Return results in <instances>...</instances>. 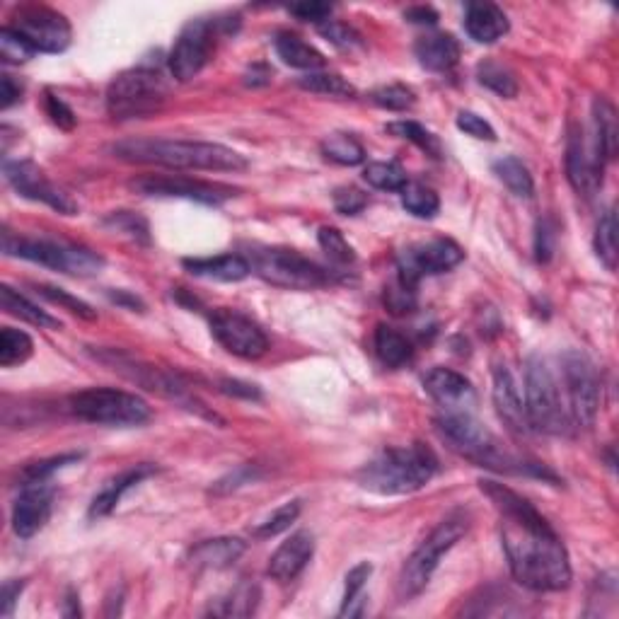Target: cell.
I'll return each mask as SVG.
<instances>
[{
	"mask_svg": "<svg viewBox=\"0 0 619 619\" xmlns=\"http://www.w3.org/2000/svg\"><path fill=\"white\" fill-rule=\"evenodd\" d=\"M482 491L499 511L503 552L520 586L537 593H557L569 588V554L540 511L499 482L487 479L482 482Z\"/></svg>",
	"mask_w": 619,
	"mask_h": 619,
	"instance_id": "6da1fadb",
	"label": "cell"
},
{
	"mask_svg": "<svg viewBox=\"0 0 619 619\" xmlns=\"http://www.w3.org/2000/svg\"><path fill=\"white\" fill-rule=\"evenodd\" d=\"M119 160L138 165H160L172 170H208V172H240L247 170L245 155L204 141H167V138H131L112 148Z\"/></svg>",
	"mask_w": 619,
	"mask_h": 619,
	"instance_id": "7a4b0ae2",
	"label": "cell"
},
{
	"mask_svg": "<svg viewBox=\"0 0 619 619\" xmlns=\"http://www.w3.org/2000/svg\"><path fill=\"white\" fill-rule=\"evenodd\" d=\"M438 472V460L426 445L387 448L358 472V484L380 496L412 494L426 487Z\"/></svg>",
	"mask_w": 619,
	"mask_h": 619,
	"instance_id": "3957f363",
	"label": "cell"
},
{
	"mask_svg": "<svg viewBox=\"0 0 619 619\" xmlns=\"http://www.w3.org/2000/svg\"><path fill=\"white\" fill-rule=\"evenodd\" d=\"M436 426L443 441L448 443V448L460 457H465V460L474 462V465L506 474L540 470L537 465H525L518 457L508 453L499 443V438L489 428H484V424H479L472 412H445L436 421Z\"/></svg>",
	"mask_w": 619,
	"mask_h": 619,
	"instance_id": "277c9868",
	"label": "cell"
},
{
	"mask_svg": "<svg viewBox=\"0 0 619 619\" xmlns=\"http://www.w3.org/2000/svg\"><path fill=\"white\" fill-rule=\"evenodd\" d=\"M467 530H470V516L465 511H453L433 528L431 535L414 549L412 557L402 566L397 581L399 600L407 603V600H414L416 595L424 593L441 559L465 537Z\"/></svg>",
	"mask_w": 619,
	"mask_h": 619,
	"instance_id": "5b68a950",
	"label": "cell"
},
{
	"mask_svg": "<svg viewBox=\"0 0 619 619\" xmlns=\"http://www.w3.org/2000/svg\"><path fill=\"white\" fill-rule=\"evenodd\" d=\"M525 414H528L530 431L561 436L571 428L559 375L549 366L547 358L537 354H532L525 366Z\"/></svg>",
	"mask_w": 619,
	"mask_h": 619,
	"instance_id": "8992f818",
	"label": "cell"
},
{
	"mask_svg": "<svg viewBox=\"0 0 619 619\" xmlns=\"http://www.w3.org/2000/svg\"><path fill=\"white\" fill-rule=\"evenodd\" d=\"M170 95V85L165 83L158 68L138 66L119 73L107 88V112L117 121L143 119L160 112Z\"/></svg>",
	"mask_w": 619,
	"mask_h": 619,
	"instance_id": "52a82bcc",
	"label": "cell"
},
{
	"mask_svg": "<svg viewBox=\"0 0 619 619\" xmlns=\"http://www.w3.org/2000/svg\"><path fill=\"white\" fill-rule=\"evenodd\" d=\"M3 250L8 257H20L27 262L42 264L46 269L61 271L68 276H88L100 274L104 269V259L97 252L80 245H68V242L56 240H34V237H15L13 233H5Z\"/></svg>",
	"mask_w": 619,
	"mask_h": 619,
	"instance_id": "ba28073f",
	"label": "cell"
},
{
	"mask_svg": "<svg viewBox=\"0 0 619 619\" xmlns=\"http://www.w3.org/2000/svg\"><path fill=\"white\" fill-rule=\"evenodd\" d=\"M68 407L78 419L112 428L143 426L153 416L146 399L124 390H114V387H90V390L75 392L68 399Z\"/></svg>",
	"mask_w": 619,
	"mask_h": 619,
	"instance_id": "9c48e42d",
	"label": "cell"
},
{
	"mask_svg": "<svg viewBox=\"0 0 619 619\" xmlns=\"http://www.w3.org/2000/svg\"><path fill=\"white\" fill-rule=\"evenodd\" d=\"M250 266L259 279L288 291H315L332 283V274L327 269L300 252L283 247H254Z\"/></svg>",
	"mask_w": 619,
	"mask_h": 619,
	"instance_id": "30bf717a",
	"label": "cell"
},
{
	"mask_svg": "<svg viewBox=\"0 0 619 619\" xmlns=\"http://www.w3.org/2000/svg\"><path fill=\"white\" fill-rule=\"evenodd\" d=\"M561 390H564L566 412L571 428H590L600 409L598 370L581 351H566L561 356Z\"/></svg>",
	"mask_w": 619,
	"mask_h": 619,
	"instance_id": "8fae6325",
	"label": "cell"
},
{
	"mask_svg": "<svg viewBox=\"0 0 619 619\" xmlns=\"http://www.w3.org/2000/svg\"><path fill=\"white\" fill-rule=\"evenodd\" d=\"M221 20H192L182 32H179L170 56H167V68L177 83H189L196 78L216 51V37Z\"/></svg>",
	"mask_w": 619,
	"mask_h": 619,
	"instance_id": "7c38bea8",
	"label": "cell"
},
{
	"mask_svg": "<svg viewBox=\"0 0 619 619\" xmlns=\"http://www.w3.org/2000/svg\"><path fill=\"white\" fill-rule=\"evenodd\" d=\"M8 27H13L34 51L42 54H61L71 44V25L66 17L42 5L20 8Z\"/></svg>",
	"mask_w": 619,
	"mask_h": 619,
	"instance_id": "4fadbf2b",
	"label": "cell"
},
{
	"mask_svg": "<svg viewBox=\"0 0 619 619\" xmlns=\"http://www.w3.org/2000/svg\"><path fill=\"white\" fill-rule=\"evenodd\" d=\"M465 259V252L460 245L445 237H436V240L419 242V245L407 247L397 259V279L404 281L407 286H419L424 276L445 274V271L455 269L457 264Z\"/></svg>",
	"mask_w": 619,
	"mask_h": 619,
	"instance_id": "5bb4252c",
	"label": "cell"
},
{
	"mask_svg": "<svg viewBox=\"0 0 619 619\" xmlns=\"http://www.w3.org/2000/svg\"><path fill=\"white\" fill-rule=\"evenodd\" d=\"M129 187L141 196H160V199L170 196V199H189L208 206L223 204L237 194V189L225 187V184L201 182V179L179 175H143L131 179Z\"/></svg>",
	"mask_w": 619,
	"mask_h": 619,
	"instance_id": "9a60e30c",
	"label": "cell"
},
{
	"mask_svg": "<svg viewBox=\"0 0 619 619\" xmlns=\"http://www.w3.org/2000/svg\"><path fill=\"white\" fill-rule=\"evenodd\" d=\"M211 334L228 354L237 358H262L269 351V339L264 329L250 317L235 310H216L211 315Z\"/></svg>",
	"mask_w": 619,
	"mask_h": 619,
	"instance_id": "2e32d148",
	"label": "cell"
},
{
	"mask_svg": "<svg viewBox=\"0 0 619 619\" xmlns=\"http://www.w3.org/2000/svg\"><path fill=\"white\" fill-rule=\"evenodd\" d=\"M603 172L605 163L595 153L593 141L586 136L583 126L571 124L569 138H566V177H569L571 187L590 199L603 187Z\"/></svg>",
	"mask_w": 619,
	"mask_h": 619,
	"instance_id": "e0dca14e",
	"label": "cell"
},
{
	"mask_svg": "<svg viewBox=\"0 0 619 619\" xmlns=\"http://www.w3.org/2000/svg\"><path fill=\"white\" fill-rule=\"evenodd\" d=\"M3 172L5 179L10 182V187H13L20 196H25V199L39 201V204L54 208V211L63 213V216H75V213H78V204H75L71 196L63 194L56 184H51L32 160L5 163Z\"/></svg>",
	"mask_w": 619,
	"mask_h": 619,
	"instance_id": "ac0fdd59",
	"label": "cell"
},
{
	"mask_svg": "<svg viewBox=\"0 0 619 619\" xmlns=\"http://www.w3.org/2000/svg\"><path fill=\"white\" fill-rule=\"evenodd\" d=\"M95 358L97 361L107 363L109 368L117 370V373L124 375V378L133 380L136 385L146 387V390L150 392H158V395L172 397V399H184V395H187V387L179 383L177 375L167 373V370L163 368L148 366V363L136 361L133 356L119 354V351H114V349L95 354Z\"/></svg>",
	"mask_w": 619,
	"mask_h": 619,
	"instance_id": "d6986e66",
	"label": "cell"
},
{
	"mask_svg": "<svg viewBox=\"0 0 619 619\" xmlns=\"http://www.w3.org/2000/svg\"><path fill=\"white\" fill-rule=\"evenodd\" d=\"M54 508V487L49 482L22 484L20 496L13 506V530L22 540H30L49 523Z\"/></svg>",
	"mask_w": 619,
	"mask_h": 619,
	"instance_id": "ffe728a7",
	"label": "cell"
},
{
	"mask_svg": "<svg viewBox=\"0 0 619 619\" xmlns=\"http://www.w3.org/2000/svg\"><path fill=\"white\" fill-rule=\"evenodd\" d=\"M424 390L443 412H472L477 395L470 380L450 368H433L424 378Z\"/></svg>",
	"mask_w": 619,
	"mask_h": 619,
	"instance_id": "44dd1931",
	"label": "cell"
},
{
	"mask_svg": "<svg viewBox=\"0 0 619 619\" xmlns=\"http://www.w3.org/2000/svg\"><path fill=\"white\" fill-rule=\"evenodd\" d=\"M494 404L496 412H499V416L503 419V424L511 428V431L516 433L530 431L518 380L506 363H496L494 366Z\"/></svg>",
	"mask_w": 619,
	"mask_h": 619,
	"instance_id": "7402d4cb",
	"label": "cell"
},
{
	"mask_svg": "<svg viewBox=\"0 0 619 619\" xmlns=\"http://www.w3.org/2000/svg\"><path fill=\"white\" fill-rule=\"evenodd\" d=\"M312 554H315V537L310 532L300 530L288 537L283 545L271 554L269 559V576L279 583H291L303 574L305 566L310 564Z\"/></svg>",
	"mask_w": 619,
	"mask_h": 619,
	"instance_id": "603a6c76",
	"label": "cell"
},
{
	"mask_svg": "<svg viewBox=\"0 0 619 619\" xmlns=\"http://www.w3.org/2000/svg\"><path fill=\"white\" fill-rule=\"evenodd\" d=\"M155 472H158V467L150 465V462H143V465L129 467V470L119 472L117 477L109 479V482L102 487L100 494H97L95 499H92L88 516L90 518L109 516V513H112L114 508L119 506V501L124 499L126 491H131L133 487H136V484H141L143 479L153 477Z\"/></svg>",
	"mask_w": 619,
	"mask_h": 619,
	"instance_id": "cb8c5ba5",
	"label": "cell"
},
{
	"mask_svg": "<svg viewBox=\"0 0 619 619\" xmlns=\"http://www.w3.org/2000/svg\"><path fill=\"white\" fill-rule=\"evenodd\" d=\"M182 266L192 276H199V279L223 281V283L242 281L252 274L250 259L242 257V254H218V257L184 259Z\"/></svg>",
	"mask_w": 619,
	"mask_h": 619,
	"instance_id": "d4e9b609",
	"label": "cell"
},
{
	"mask_svg": "<svg viewBox=\"0 0 619 619\" xmlns=\"http://www.w3.org/2000/svg\"><path fill=\"white\" fill-rule=\"evenodd\" d=\"M247 545L237 537H216V540L199 542L189 552V564L194 571H221L233 566L245 554Z\"/></svg>",
	"mask_w": 619,
	"mask_h": 619,
	"instance_id": "484cf974",
	"label": "cell"
},
{
	"mask_svg": "<svg viewBox=\"0 0 619 619\" xmlns=\"http://www.w3.org/2000/svg\"><path fill=\"white\" fill-rule=\"evenodd\" d=\"M465 32L477 44H494L508 32V17L494 3H470L465 10Z\"/></svg>",
	"mask_w": 619,
	"mask_h": 619,
	"instance_id": "4316f807",
	"label": "cell"
},
{
	"mask_svg": "<svg viewBox=\"0 0 619 619\" xmlns=\"http://www.w3.org/2000/svg\"><path fill=\"white\" fill-rule=\"evenodd\" d=\"M414 54L426 71L445 73L460 61V44L453 34H428L414 44Z\"/></svg>",
	"mask_w": 619,
	"mask_h": 619,
	"instance_id": "83f0119b",
	"label": "cell"
},
{
	"mask_svg": "<svg viewBox=\"0 0 619 619\" xmlns=\"http://www.w3.org/2000/svg\"><path fill=\"white\" fill-rule=\"evenodd\" d=\"M590 141H593L595 153L603 158V163H612L617 158V112L605 97H595L593 102V136H590Z\"/></svg>",
	"mask_w": 619,
	"mask_h": 619,
	"instance_id": "f1b7e54d",
	"label": "cell"
},
{
	"mask_svg": "<svg viewBox=\"0 0 619 619\" xmlns=\"http://www.w3.org/2000/svg\"><path fill=\"white\" fill-rule=\"evenodd\" d=\"M276 54H279V59L286 63V66L298 68V71H320V68H325V56L320 54V51L315 49V46H310L305 39H300L298 34L291 32H281L279 37H276Z\"/></svg>",
	"mask_w": 619,
	"mask_h": 619,
	"instance_id": "f546056e",
	"label": "cell"
},
{
	"mask_svg": "<svg viewBox=\"0 0 619 619\" xmlns=\"http://www.w3.org/2000/svg\"><path fill=\"white\" fill-rule=\"evenodd\" d=\"M373 349L375 356L380 358V363L387 368H402L404 363L412 361L414 349H412V341L404 337L402 332H397V329L380 325L375 329V337H373Z\"/></svg>",
	"mask_w": 619,
	"mask_h": 619,
	"instance_id": "4dcf8cb0",
	"label": "cell"
},
{
	"mask_svg": "<svg viewBox=\"0 0 619 619\" xmlns=\"http://www.w3.org/2000/svg\"><path fill=\"white\" fill-rule=\"evenodd\" d=\"M0 303H3V310L8 312V315L20 317V320L30 322V325H34V327L61 329V322L56 320V317H51L49 312L39 308V305H34L32 300L25 298V295L17 293L15 288H10V286L0 288Z\"/></svg>",
	"mask_w": 619,
	"mask_h": 619,
	"instance_id": "1f68e13d",
	"label": "cell"
},
{
	"mask_svg": "<svg viewBox=\"0 0 619 619\" xmlns=\"http://www.w3.org/2000/svg\"><path fill=\"white\" fill-rule=\"evenodd\" d=\"M259 605V586L252 581H242L230 590L225 598L218 600L216 607H211V615L218 617H250Z\"/></svg>",
	"mask_w": 619,
	"mask_h": 619,
	"instance_id": "d6a6232c",
	"label": "cell"
},
{
	"mask_svg": "<svg viewBox=\"0 0 619 619\" xmlns=\"http://www.w3.org/2000/svg\"><path fill=\"white\" fill-rule=\"evenodd\" d=\"M320 150L327 160L344 167L361 165L366 160V148L351 133H332L320 143Z\"/></svg>",
	"mask_w": 619,
	"mask_h": 619,
	"instance_id": "836d02e7",
	"label": "cell"
},
{
	"mask_svg": "<svg viewBox=\"0 0 619 619\" xmlns=\"http://www.w3.org/2000/svg\"><path fill=\"white\" fill-rule=\"evenodd\" d=\"M494 175L511 189V194L520 196V199H530L532 192H535V182H532L530 170L520 163L518 158H513V155L496 160Z\"/></svg>",
	"mask_w": 619,
	"mask_h": 619,
	"instance_id": "e575fe53",
	"label": "cell"
},
{
	"mask_svg": "<svg viewBox=\"0 0 619 619\" xmlns=\"http://www.w3.org/2000/svg\"><path fill=\"white\" fill-rule=\"evenodd\" d=\"M477 80L484 85V88L496 92L499 97H506V100H511V97L518 95L516 75H513L511 68L501 66V63H496V61L479 63Z\"/></svg>",
	"mask_w": 619,
	"mask_h": 619,
	"instance_id": "d590c367",
	"label": "cell"
},
{
	"mask_svg": "<svg viewBox=\"0 0 619 619\" xmlns=\"http://www.w3.org/2000/svg\"><path fill=\"white\" fill-rule=\"evenodd\" d=\"M34 344L30 339V334L20 332V329L5 327L0 332V366L3 368H13L25 363L27 358L32 356Z\"/></svg>",
	"mask_w": 619,
	"mask_h": 619,
	"instance_id": "8d00e7d4",
	"label": "cell"
},
{
	"mask_svg": "<svg viewBox=\"0 0 619 619\" xmlns=\"http://www.w3.org/2000/svg\"><path fill=\"white\" fill-rule=\"evenodd\" d=\"M373 574V566L368 564V561H363V564L354 566V569L346 574V593H344V603H341L339 617H358L363 615L361 610H358L356 605L366 603V595H363V586H366V581Z\"/></svg>",
	"mask_w": 619,
	"mask_h": 619,
	"instance_id": "74e56055",
	"label": "cell"
},
{
	"mask_svg": "<svg viewBox=\"0 0 619 619\" xmlns=\"http://www.w3.org/2000/svg\"><path fill=\"white\" fill-rule=\"evenodd\" d=\"M595 254H598L600 262L605 264L607 271L617 269V216L615 208L605 213L600 218L598 230H595Z\"/></svg>",
	"mask_w": 619,
	"mask_h": 619,
	"instance_id": "f35d334b",
	"label": "cell"
},
{
	"mask_svg": "<svg viewBox=\"0 0 619 619\" xmlns=\"http://www.w3.org/2000/svg\"><path fill=\"white\" fill-rule=\"evenodd\" d=\"M402 206L407 208L409 213L416 218H436V213L441 211V199L438 194L433 192L431 187H424V184H409L402 189Z\"/></svg>",
	"mask_w": 619,
	"mask_h": 619,
	"instance_id": "ab89813d",
	"label": "cell"
},
{
	"mask_svg": "<svg viewBox=\"0 0 619 619\" xmlns=\"http://www.w3.org/2000/svg\"><path fill=\"white\" fill-rule=\"evenodd\" d=\"M363 179L370 187L380 189V192H402L407 187V172L395 160H390V163H370L363 170Z\"/></svg>",
	"mask_w": 619,
	"mask_h": 619,
	"instance_id": "60d3db41",
	"label": "cell"
},
{
	"mask_svg": "<svg viewBox=\"0 0 619 619\" xmlns=\"http://www.w3.org/2000/svg\"><path fill=\"white\" fill-rule=\"evenodd\" d=\"M298 85L303 90L317 92V95H327V97H356V88L344 80L337 73H308L298 80Z\"/></svg>",
	"mask_w": 619,
	"mask_h": 619,
	"instance_id": "b9f144b4",
	"label": "cell"
},
{
	"mask_svg": "<svg viewBox=\"0 0 619 619\" xmlns=\"http://www.w3.org/2000/svg\"><path fill=\"white\" fill-rule=\"evenodd\" d=\"M387 133H392V136L404 138V141L414 143V146H419L421 150H426L431 158H441V143H438V138L433 136L431 131H426L424 126L416 124V121H392V124L385 126Z\"/></svg>",
	"mask_w": 619,
	"mask_h": 619,
	"instance_id": "7bdbcfd3",
	"label": "cell"
},
{
	"mask_svg": "<svg viewBox=\"0 0 619 619\" xmlns=\"http://www.w3.org/2000/svg\"><path fill=\"white\" fill-rule=\"evenodd\" d=\"M317 242H320L322 252L327 254L329 262L339 264V266H349L356 262V252L354 247L349 245V240H346L344 233L337 228H320V233H317Z\"/></svg>",
	"mask_w": 619,
	"mask_h": 619,
	"instance_id": "ee69618b",
	"label": "cell"
},
{
	"mask_svg": "<svg viewBox=\"0 0 619 619\" xmlns=\"http://www.w3.org/2000/svg\"><path fill=\"white\" fill-rule=\"evenodd\" d=\"M34 291L42 295V298L49 300V303L59 305V308L73 312V315H78V317H83V320H95V317H97V312L92 310L90 305L85 303V300L75 298V295L63 291V288L46 286V283H37V286H34Z\"/></svg>",
	"mask_w": 619,
	"mask_h": 619,
	"instance_id": "f6af8a7d",
	"label": "cell"
},
{
	"mask_svg": "<svg viewBox=\"0 0 619 619\" xmlns=\"http://www.w3.org/2000/svg\"><path fill=\"white\" fill-rule=\"evenodd\" d=\"M300 516V501H288L286 506L276 508L269 518L264 520L262 525L254 528V537L257 540H266V537H276L281 532H286Z\"/></svg>",
	"mask_w": 619,
	"mask_h": 619,
	"instance_id": "bcb514c9",
	"label": "cell"
},
{
	"mask_svg": "<svg viewBox=\"0 0 619 619\" xmlns=\"http://www.w3.org/2000/svg\"><path fill=\"white\" fill-rule=\"evenodd\" d=\"M370 102L387 109V112H407L414 107L416 95L404 85H383V88L370 92Z\"/></svg>",
	"mask_w": 619,
	"mask_h": 619,
	"instance_id": "7dc6e473",
	"label": "cell"
},
{
	"mask_svg": "<svg viewBox=\"0 0 619 619\" xmlns=\"http://www.w3.org/2000/svg\"><path fill=\"white\" fill-rule=\"evenodd\" d=\"M34 54H37V51H34L13 27H3V30H0V59H3V63L20 66V63L30 61Z\"/></svg>",
	"mask_w": 619,
	"mask_h": 619,
	"instance_id": "c3c4849f",
	"label": "cell"
},
{
	"mask_svg": "<svg viewBox=\"0 0 619 619\" xmlns=\"http://www.w3.org/2000/svg\"><path fill=\"white\" fill-rule=\"evenodd\" d=\"M80 457H83L80 453H68V455H59V457H49V460L32 462V465H27L25 470H22V484L49 482L56 472L63 470L66 465H71V462H78Z\"/></svg>",
	"mask_w": 619,
	"mask_h": 619,
	"instance_id": "681fc988",
	"label": "cell"
},
{
	"mask_svg": "<svg viewBox=\"0 0 619 619\" xmlns=\"http://www.w3.org/2000/svg\"><path fill=\"white\" fill-rule=\"evenodd\" d=\"M385 305L392 315H409L416 308V288L397 279L395 286L385 288Z\"/></svg>",
	"mask_w": 619,
	"mask_h": 619,
	"instance_id": "f907efd6",
	"label": "cell"
},
{
	"mask_svg": "<svg viewBox=\"0 0 619 619\" xmlns=\"http://www.w3.org/2000/svg\"><path fill=\"white\" fill-rule=\"evenodd\" d=\"M320 34L322 37H327V42H332L334 46H341V49H351V46L361 44V34H358L354 27L344 25V22H337V20L322 22Z\"/></svg>",
	"mask_w": 619,
	"mask_h": 619,
	"instance_id": "816d5d0a",
	"label": "cell"
},
{
	"mask_svg": "<svg viewBox=\"0 0 619 619\" xmlns=\"http://www.w3.org/2000/svg\"><path fill=\"white\" fill-rule=\"evenodd\" d=\"M332 204L341 216H356L368 204V196L356 187H339L332 196Z\"/></svg>",
	"mask_w": 619,
	"mask_h": 619,
	"instance_id": "f5cc1de1",
	"label": "cell"
},
{
	"mask_svg": "<svg viewBox=\"0 0 619 619\" xmlns=\"http://www.w3.org/2000/svg\"><path fill=\"white\" fill-rule=\"evenodd\" d=\"M455 124H457V129H460L462 133H467V136L477 138V141H496L494 126H491L487 119L479 117V114L460 112V114H457Z\"/></svg>",
	"mask_w": 619,
	"mask_h": 619,
	"instance_id": "db71d44e",
	"label": "cell"
},
{
	"mask_svg": "<svg viewBox=\"0 0 619 619\" xmlns=\"http://www.w3.org/2000/svg\"><path fill=\"white\" fill-rule=\"evenodd\" d=\"M44 109L46 117L51 119V124H56L63 131H73L75 129V114L73 109L68 107L61 97H56L54 92H46L44 95Z\"/></svg>",
	"mask_w": 619,
	"mask_h": 619,
	"instance_id": "11a10c76",
	"label": "cell"
},
{
	"mask_svg": "<svg viewBox=\"0 0 619 619\" xmlns=\"http://www.w3.org/2000/svg\"><path fill=\"white\" fill-rule=\"evenodd\" d=\"M288 13L300 22H315V25H322V22H327L329 15H332V5L315 3V0H310V3L288 5Z\"/></svg>",
	"mask_w": 619,
	"mask_h": 619,
	"instance_id": "9f6ffc18",
	"label": "cell"
},
{
	"mask_svg": "<svg viewBox=\"0 0 619 619\" xmlns=\"http://www.w3.org/2000/svg\"><path fill=\"white\" fill-rule=\"evenodd\" d=\"M104 223L112 225L114 230H126V233L133 237V240H138V237L148 240V225H146V221L136 218V216H133V213H126V211L112 213V216H109Z\"/></svg>",
	"mask_w": 619,
	"mask_h": 619,
	"instance_id": "6f0895ef",
	"label": "cell"
},
{
	"mask_svg": "<svg viewBox=\"0 0 619 619\" xmlns=\"http://www.w3.org/2000/svg\"><path fill=\"white\" fill-rule=\"evenodd\" d=\"M254 477H257V474H254V467L242 465L240 470H235L233 474H228V477L221 479V482H216V487H213L211 491L213 494H228V491L240 489L242 484H250Z\"/></svg>",
	"mask_w": 619,
	"mask_h": 619,
	"instance_id": "680465c9",
	"label": "cell"
},
{
	"mask_svg": "<svg viewBox=\"0 0 619 619\" xmlns=\"http://www.w3.org/2000/svg\"><path fill=\"white\" fill-rule=\"evenodd\" d=\"M22 92H25V88H22V83H17L13 75H0V107H13V104L22 100Z\"/></svg>",
	"mask_w": 619,
	"mask_h": 619,
	"instance_id": "91938a15",
	"label": "cell"
},
{
	"mask_svg": "<svg viewBox=\"0 0 619 619\" xmlns=\"http://www.w3.org/2000/svg\"><path fill=\"white\" fill-rule=\"evenodd\" d=\"M22 588H25V581H5L3 603H0V612H3L5 617L13 615V605L17 603V598H20Z\"/></svg>",
	"mask_w": 619,
	"mask_h": 619,
	"instance_id": "94428289",
	"label": "cell"
},
{
	"mask_svg": "<svg viewBox=\"0 0 619 619\" xmlns=\"http://www.w3.org/2000/svg\"><path fill=\"white\" fill-rule=\"evenodd\" d=\"M554 240V233L547 228V223H540V228H537V245H535V252H537V259L540 262H547L549 257H552V245Z\"/></svg>",
	"mask_w": 619,
	"mask_h": 619,
	"instance_id": "6125c7cd",
	"label": "cell"
},
{
	"mask_svg": "<svg viewBox=\"0 0 619 619\" xmlns=\"http://www.w3.org/2000/svg\"><path fill=\"white\" fill-rule=\"evenodd\" d=\"M404 17H407L409 22H414V25H436L438 22V13L433 8H428V5H414V8L404 10Z\"/></svg>",
	"mask_w": 619,
	"mask_h": 619,
	"instance_id": "be15d7a7",
	"label": "cell"
},
{
	"mask_svg": "<svg viewBox=\"0 0 619 619\" xmlns=\"http://www.w3.org/2000/svg\"><path fill=\"white\" fill-rule=\"evenodd\" d=\"M221 390L228 392V395H245V397H259V392L254 390V385H242V383H235V380H225V383H221Z\"/></svg>",
	"mask_w": 619,
	"mask_h": 619,
	"instance_id": "e7e4bbea",
	"label": "cell"
},
{
	"mask_svg": "<svg viewBox=\"0 0 619 619\" xmlns=\"http://www.w3.org/2000/svg\"><path fill=\"white\" fill-rule=\"evenodd\" d=\"M75 603H78V600H75V593H68V605H71V607H66V610H63V615H66V617H78L80 615V607H75Z\"/></svg>",
	"mask_w": 619,
	"mask_h": 619,
	"instance_id": "03108f58",
	"label": "cell"
}]
</instances>
